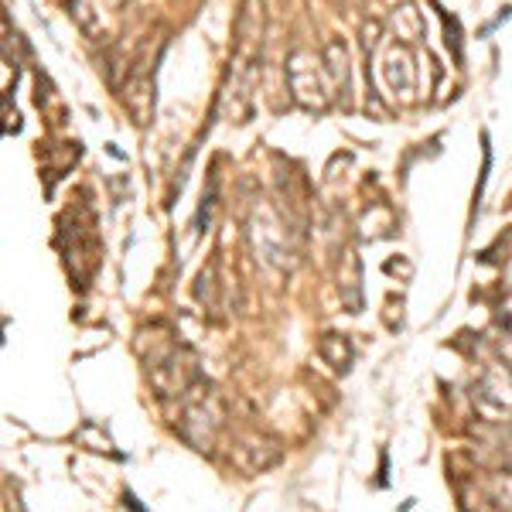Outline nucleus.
Here are the masks:
<instances>
[{
  "instance_id": "nucleus-1",
  "label": "nucleus",
  "mask_w": 512,
  "mask_h": 512,
  "mask_svg": "<svg viewBox=\"0 0 512 512\" xmlns=\"http://www.w3.org/2000/svg\"><path fill=\"white\" fill-rule=\"evenodd\" d=\"M181 414H178V434L188 448L209 454L216 448L219 434L226 431V420H229V407L222 400L219 386L212 379L198 376L192 383V390L181 396Z\"/></svg>"
},
{
  "instance_id": "nucleus-2",
  "label": "nucleus",
  "mask_w": 512,
  "mask_h": 512,
  "mask_svg": "<svg viewBox=\"0 0 512 512\" xmlns=\"http://www.w3.org/2000/svg\"><path fill=\"white\" fill-rule=\"evenodd\" d=\"M198 376H202L198 359L178 338H158L154 342V352L147 355V383L161 400H181Z\"/></svg>"
},
{
  "instance_id": "nucleus-3",
  "label": "nucleus",
  "mask_w": 512,
  "mask_h": 512,
  "mask_svg": "<svg viewBox=\"0 0 512 512\" xmlns=\"http://www.w3.org/2000/svg\"><path fill=\"white\" fill-rule=\"evenodd\" d=\"M475 417L489 427H512V366L502 359L485 362L472 383Z\"/></svg>"
},
{
  "instance_id": "nucleus-4",
  "label": "nucleus",
  "mask_w": 512,
  "mask_h": 512,
  "mask_svg": "<svg viewBox=\"0 0 512 512\" xmlns=\"http://www.w3.org/2000/svg\"><path fill=\"white\" fill-rule=\"evenodd\" d=\"M229 458H233L243 472L253 475V472H263V468L274 465V461L280 458V448L270 434L256 431V427H246V431H239L233 437V451H229Z\"/></svg>"
},
{
  "instance_id": "nucleus-5",
  "label": "nucleus",
  "mask_w": 512,
  "mask_h": 512,
  "mask_svg": "<svg viewBox=\"0 0 512 512\" xmlns=\"http://www.w3.org/2000/svg\"><path fill=\"white\" fill-rule=\"evenodd\" d=\"M338 297H342L349 315H359L362 311V263L352 250L338 263Z\"/></svg>"
},
{
  "instance_id": "nucleus-6",
  "label": "nucleus",
  "mask_w": 512,
  "mask_h": 512,
  "mask_svg": "<svg viewBox=\"0 0 512 512\" xmlns=\"http://www.w3.org/2000/svg\"><path fill=\"white\" fill-rule=\"evenodd\" d=\"M318 355L325 366H332V373L345 376L352 369V359H355V349L349 342V335H338V332H325L318 338Z\"/></svg>"
},
{
  "instance_id": "nucleus-7",
  "label": "nucleus",
  "mask_w": 512,
  "mask_h": 512,
  "mask_svg": "<svg viewBox=\"0 0 512 512\" xmlns=\"http://www.w3.org/2000/svg\"><path fill=\"white\" fill-rule=\"evenodd\" d=\"M485 495H489V502L495 509L512 512V472H499V475L485 478Z\"/></svg>"
},
{
  "instance_id": "nucleus-8",
  "label": "nucleus",
  "mask_w": 512,
  "mask_h": 512,
  "mask_svg": "<svg viewBox=\"0 0 512 512\" xmlns=\"http://www.w3.org/2000/svg\"><path fill=\"white\" fill-rule=\"evenodd\" d=\"M195 294H198V301L205 304V308L216 315L219 311V284H216V267H209V270H202V277H198V287H195Z\"/></svg>"
},
{
  "instance_id": "nucleus-9",
  "label": "nucleus",
  "mask_w": 512,
  "mask_h": 512,
  "mask_svg": "<svg viewBox=\"0 0 512 512\" xmlns=\"http://www.w3.org/2000/svg\"><path fill=\"white\" fill-rule=\"evenodd\" d=\"M495 325H499L502 332H512V294L502 297L499 308H495Z\"/></svg>"
}]
</instances>
